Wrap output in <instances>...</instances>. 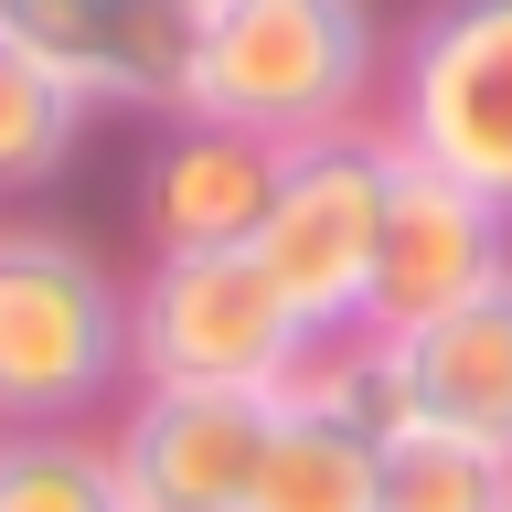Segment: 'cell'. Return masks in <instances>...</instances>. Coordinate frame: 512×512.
<instances>
[{
	"mask_svg": "<svg viewBox=\"0 0 512 512\" xmlns=\"http://www.w3.org/2000/svg\"><path fill=\"white\" fill-rule=\"evenodd\" d=\"M278 395H214V384H128L107 416L128 512H246L267 459Z\"/></svg>",
	"mask_w": 512,
	"mask_h": 512,
	"instance_id": "8992f818",
	"label": "cell"
},
{
	"mask_svg": "<svg viewBox=\"0 0 512 512\" xmlns=\"http://www.w3.org/2000/svg\"><path fill=\"white\" fill-rule=\"evenodd\" d=\"M0 43L54 64L86 107L182 118L203 64V0H0Z\"/></svg>",
	"mask_w": 512,
	"mask_h": 512,
	"instance_id": "52a82bcc",
	"label": "cell"
},
{
	"mask_svg": "<svg viewBox=\"0 0 512 512\" xmlns=\"http://www.w3.org/2000/svg\"><path fill=\"white\" fill-rule=\"evenodd\" d=\"M310 331L246 246L150 256L128 278V384H214V395H288Z\"/></svg>",
	"mask_w": 512,
	"mask_h": 512,
	"instance_id": "277c9868",
	"label": "cell"
},
{
	"mask_svg": "<svg viewBox=\"0 0 512 512\" xmlns=\"http://www.w3.org/2000/svg\"><path fill=\"white\" fill-rule=\"evenodd\" d=\"M128 395V288L64 224H0V427H96Z\"/></svg>",
	"mask_w": 512,
	"mask_h": 512,
	"instance_id": "7a4b0ae2",
	"label": "cell"
},
{
	"mask_svg": "<svg viewBox=\"0 0 512 512\" xmlns=\"http://www.w3.org/2000/svg\"><path fill=\"white\" fill-rule=\"evenodd\" d=\"M0 512H128L107 427H0Z\"/></svg>",
	"mask_w": 512,
	"mask_h": 512,
	"instance_id": "5bb4252c",
	"label": "cell"
},
{
	"mask_svg": "<svg viewBox=\"0 0 512 512\" xmlns=\"http://www.w3.org/2000/svg\"><path fill=\"white\" fill-rule=\"evenodd\" d=\"M384 128L395 150L438 160L448 182L512 214V0H427L395 43Z\"/></svg>",
	"mask_w": 512,
	"mask_h": 512,
	"instance_id": "5b68a950",
	"label": "cell"
},
{
	"mask_svg": "<svg viewBox=\"0 0 512 512\" xmlns=\"http://www.w3.org/2000/svg\"><path fill=\"white\" fill-rule=\"evenodd\" d=\"M384 86L374 0H203V64L182 118L246 128L267 150L363 128Z\"/></svg>",
	"mask_w": 512,
	"mask_h": 512,
	"instance_id": "6da1fadb",
	"label": "cell"
},
{
	"mask_svg": "<svg viewBox=\"0 0 512 512\" xmlns=\"http://www.w3.org/2000/svg\"><path fill=\"white\" fill-rule=\"evenodd\" d=\"M267 182H278V150L246 139V128L214 118H160V139L139 150V235L150 256H214L246 246L256 214H267Z\"/></svg>",
	"mask_w": 512,
	"mask_h": 512,
	"instance_id": "30bf717a",
	"label": "cell"
},
{
	"mask_svg": "<svg viewBox=\"0 0 512 512\" xmlns=\"http://www.w3.org/2000/svg\"><path fill=\"white\" fill-rule=\"evenodd\" d=\"M512 278V214L480 203L470 182H448L438 160L395 150V192H384V256L363 288V331H416V320L480 299Z\"/></svg>",
	"mask_w": 512,
	"mask_h": 512,
	"instance_id": "ba28073f",
	"label": "cell"
},
{
	"mask_svg": "<svg viewBox=\"0 0 512 512\" xmlns=\"http://www.w3.org/2000/svg\"><path fill=\"white\" fill-rule=\"evenodd\" d=\"M374 448L384 438L342 395H320L310 363H299V384L278 395V427H267L246 512H374Z\"/></svg>",
	"mask_w": 512,
	"mask_h": 512,
	"instance_id": "8fae6325",
	"label": "cell"
},
{
	"mask_svg": "<svg viewBox=\"0 0 512 512\" xmlns=\"http://www.w3.org/2000/svg\"><path fill=\"white\" fill-rule=\"evenodd\" d=\"M384 374V406L395 427H448V438H480L512 459V278H491L480 299L416 320V331H363Z\"/></svg>",
	"mask_w": 512,
	"mask_h": 512,
	"instance_id": "9c48e42d",
	"label": "cell"
},
{
	"mask_svg": "<svg viewBox=\"0 0 512 512\" xmlns=\"http://www.w3.org/2000/svg\"><path fill=\"white\" fill-rule=\"evenodd\" d=\"M374 512H512V459L406 416L374 448Z\"/></svg>",
	"mask_w": 512,
	"mask_h": 512,
	"instance_id": "7c38bea8",
	"label": "cell"
},
{
	"mask_svg": "<svg viewBox=\"0 0 512 512\" xmlns=\"http://www.w3.org/2000/svg\"><path fill=\"white\" fill-rule=\"evenodd\" d=\"M86 128H96V107L64 86L54 64H32L22 43H0V203L64 182L75 150H86Z\"/></svg>",
	"mask_w": 512,
	"mask_h": 512,
	"instance_id": "4fadbf2b",
	"label": "cell"
},
{
	"mask_svg": "<svg viewBox=\"0 0 512 512\" xmlns=\"http://www.w3.org/2000/svg\"><path fill=\"white\" fill-rule=\"evenodd\" d=\"M384 192H395V128L384 118L278 150V182H267L246 256L267 267V288L299 310L310 342L363 331V288H374V256H384Z\"/></svg>",
	"mask_w": 512,
	"mask_h": 512,
	"instance_id": "3957f363",
	"label": "cell"
}]
</instances>
